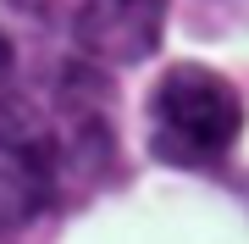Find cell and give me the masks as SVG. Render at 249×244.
<instances>
[{
    "mask_svg": "<svg viewBox=\"0 0 249 244\" xmlns=\"http://www.w3.org/2000/svg\"><path fill=\"white\" fill-rule=\"evenodd\" d=\"M67 172V145L34 106L0 100V233H17L50 211Z\"/></svg>",
    "mask_w": 249,
    "mask_h": 244,
    "instance_id": "2",
    "label": "cell"
},
{
    "mask_svg": "<svg viewBox=\"0 0 249 244\" xmlns=\"http://www.w3.org/2000/svg\"><path fill=\"white\" fill-rule=\"evenodd\" d=\"M150 145L172 167H216L244 133V100L211 67H172L150 94Z\"/></svg>",
    "mask_w": 249,
    "mask_h": 244,
    "instance_id": "1",
    "label": "cell"
},
{
    "mask_svg": "<svg viewBox=\"0 0 249 244\" xmlns=\"http://www.w3.org/2000/svg\"><path fill=\"white\" fill-rule=\"evenodd\" d=\"M11 67H17V50H11V39H6V34H0V83H6V78H11Z\"/></svg>",
    "mask_w": 249,
    "mask_h": 244,
    "instance_id": "4",
    "label": "cell"
},
{
    "mask_svg": "<svg viewBox=\"0 0 249 244\" xmlns=\"http://www.w3.org/2000/svg\"><path fill=\"white\" fill-rule=\"evenodd\" d=\"M166 28V0H83L78 6V45L89 61L139 67L155 56Z\"/></svg>",
    "mask_w": 249,
    "mask_h": 244,
    "instance_id": "3",
    "label": "cell"
}]
</instances>
